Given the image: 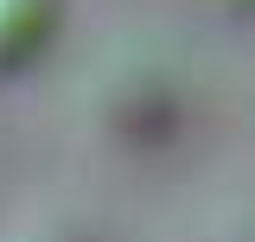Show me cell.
Returning <instances> with one entry per match:
<instances>
[{"label":"cell","mask_w":255,"mask_h":242,"mask_svg":"<svg viewBox=\"0 0 255 242\" xmlns=\"http://www.w3.org/2000/svg\"><path fill=\"white\" fill-rule=\"evenodd\" d=\"M51 38V0H0V70L38 58Z\"/></svg>","instance_id":"cell-1"}]
</instances>
